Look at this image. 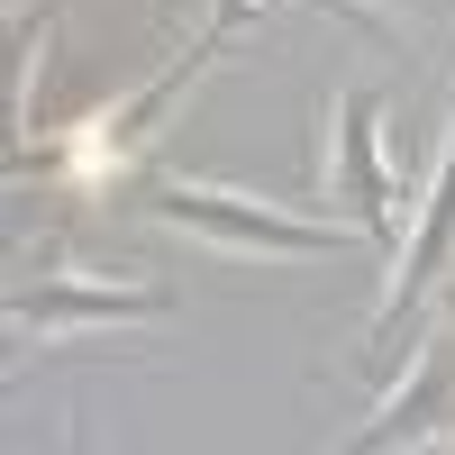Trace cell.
<instances>
[{
    "label": "cell",
    "mask_w": 455,
    "mask_h": 455,
    "mask_svg": "<svg viewBox=\"0 0 455 455\" xmlns=\"http://www.w3.org/2000/svg\"><path fill=\"white\" fill-rule=\"evenodd\" d=\"M328 201L373 237L383 264L401 255V192L383 173V92H347L337 100V182H328Z\"/></svg>",
    "instance_id": "3"
},
{
    "label": "cell",
    "mask_w": 455,
    "mask_h": 455,
    "mask_svg": "<svg viewBox=\"0 0 455 455\" xmlns=\"http://www.w3.org/2000/svg\"><path fill=\"white\" fill-rule=\"evenodd\" d=\"M428 291H455V128H446V156L428 173L419 228H410V246L392 255V291H383V310H373V328H364V355H401V337L419 328Z\"/></svg>",
    "instance_id": "1"
},
{
    "label": "cell",
    "mask_w": 455,
    "mask_h": 455,
    "mask_svg": "<svg viewBox=\"0 0 455 455\" xmlns=\"http://www.w3.org/2000/svg\"><path fill=\"white\" fill-rule=\"evenodd\" d=\"M428 10H455V0H428Z\"/></svg>",
    "instance_id": "8"
},
{
    "label": "cell",
    "mask_w": 455,
    "mask_h": 455,
    "mask_svg": "<svg viewBox=\"0 0 455 455\" xmlns=\"http://www.w3.org/2000/svg\"><path fill=\"white\" fill-rule=\"evenodd\" d=\"M173 291L164 283H36L10 291V319L36 337H64V328H119V319H164Z\"/></svg>",
    "instance_id": "5"
},
{
    "label": "cell",
    "mask_w": 455,
    "mask_h": 455,
    "mask_svg": "<svg viewBox=\"0 0 455 455\" xmlns=\"http://www.w3.org/2000/svg\"><path fill=\"white\" fill-rule=\"evenodd\" d=\"M246 19H255V0H219V10H210V28L192 36V46H182V64H164V73H156V83H146L137 100H119V109H109V128H100V146H109V156H137V146L164 128V109H173L182 92H192L201 73H210V55H219L228 36L246 28Z\"/></svg>",
    "instance_id": "6"
},
{
    "label": "cell",
    "mask_w": 455,
    "mask_h": 455,
    "mask_svg": "<svg viewBox=\"0 0 455 455\" xmlns=\"http://www.w3.org/2000/svg\"><path fill=\"white\" fill-rule=\"evenodd\" d=\"M146 210L173 219V228H201L219 246H255V255H337L347 237L310 219H283L274 201H237V192H210V182H146Z\"/></svg>",
    "instance_id": "2"
},
{
    "label": "cell",
    "mask_w": 455,
    "mask_h": 455,
    "mask_svg": "<svg viewBox=\"0 0 455 455\" xmlns=\"http://www.w3.org/2000/svg\"><path fill=\"white\" fill-rule=\"evenodd\" d=\"M455 446V291H446V319L428 328L419 364L401 373V392L373 410V419L355 428V455H383V446Z\"/></svg>",
    "instance_id": "4"
},
{
    "label": "cell",
    "mask_w": 455,
    "mask_h": 455,
    "mask_svg": "<svg viewBox=\"0 0 455 455\" xmlns=\"http://www.w3.org/2000/svg\"><path fill=\"white\" fill-rule=\"evenodd\" d=\"M300 10H319V19H337V28H364V36H392L383 19L364 10V0H300Z\"/></svg>",
    "instance_id": "7"
}]
</instances>
